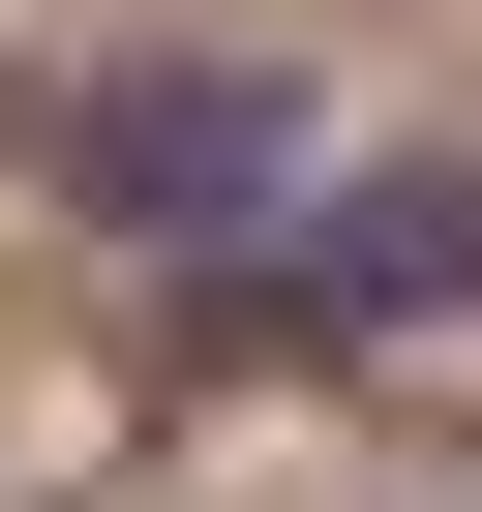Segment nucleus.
Listing matches in <instances>:
<instances>
[{"mask_svg": "<svg viewBox=\"0 0 482 512\" xmlns=\"http://www.w3.org/2000/svg\"><path fill=\"white\" fill-rule=\"evenodd\" d=\"M392 302H482V181H362V211H302L211 332H392Z\"/></svg>", "mask_w": 482, "mask_h": 512, "instance_id": "nucleus-1", "label": "nucleus"}, {"mask_svg": "<svg viewBox=\"0 0 482 512\" xmlns=\"http://www.w3.org/2000/svg\"><path fill=\"white\" fill-rule=\"evenodd\" d=\"M91 181H121V211H241V181H272V121H241V91H121Z\"/></svg>", "mask_w": 482, "mask_h": 512, "instance_id": "nucleus-2", "label": "nucleus"}]
</instances>
